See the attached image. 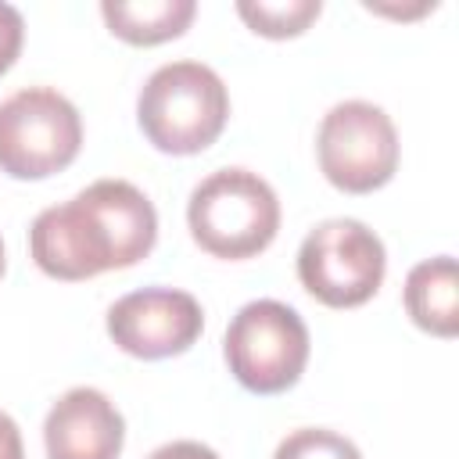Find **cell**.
Returning <instances> with one entry per match:
<instances>
[{
    "label": "cell",
    "instance_id": "4",
    "mask_svg": "<svg viewBox=\"0 0 459 459\" xmlns=\"http://www.w3.org/2000/svg\"><path fill=\"white\" fill-rule=\"evenodd\" d=\"M308 348L305 319L276 298L247 301L222 337L226 366L251 394H280L294 387L308 366Z\"/></svg>",
    "mask_w": 459,
    "mask_h": 459
},
{
    "label": "cell",
    "instance_id": "5",
    "mask_svg": "<svg viewBox=\"0 0 459 459\" xmlns=\"http://www.w3.org/2000/svg\"><path fill=\"white\" fill-rule=\"evenodd\" d=\"M82 147L75 104L50 90L29 86L0 104V172L11 179H47L68 169Z\"/></svg>",
    "mask_w": 459,
    "mask_h": 459
},
{
    "label": "cell",
    "instance_id": "3",
    "mask_svg": "<svg viewBox=\"0 0 459 459\" xmlns=\"http://www.w3.org/2000/svg\"><path fill=\"white\" fill-rule=\"evenodd\" d=\"M186 226L201 251L240 262L262 255L280 230L276 190L247 169H219L186 201Z\"/></svg>",
    "mask_w": 459,
    "mask_h": 459
},
{
    "label": "cell",
    "instance_id": "13",
    "mask_svg": "<svg viewBox=\"0 0 459 459\" xmlns=\"http://www.w3.org/2000/svg\"><path fill=\"white\" fill-rule=\"evenodd\" d=\"M273 459H362V452L355 448V441H348L337 430L326 427H301L294 434H287Z\"/></svg>",
    "mask_w": 459,
    "mask_h": 459
},
{
    "label": "cell",
    "instance_id": "2",
    "mask_svg": "<svg viewBox=\"0 0 459 459\" xmlns=\"http://www.w3.org/2000/svg\"><path fill=\"white\" fill-rule=\"evenodd\" d=\"M230 118V93L215 68L172 61L151 72L136 97V122L161 154H201Z\"/></svg>",
    "mask_w": 459,
    "mask_h": 459
},
{
    "label": "cell",
    "instance_id": "11",
    "mask_svg": "<svg viewBox=\"0 0 459 459\" xmlns=\"http://www.w3.org/2000/svg\"><path fill=\"white\" fill-rule=\"evenodd\" d=\"M194 14H197L194 0H104L100 4V18L108 22L111 36L133 47H154L183 36Z\"/></svg>",
    "mask_w": 459,
    "mask_h": 459
},
{
    "label": "cell",
    "instance_id": "17",
    "mask_svg": "<svg viewBox=\"0 0 459 459\" xmlns=\"http://www.w3.org/2000/svg\"><path fill=\"white\" fill-rule=\"evenodd\" d=\"M4 269H7V258H4V240H0V276H4Z\"/></svg>",
    "mask_w": 459,
    "mask_h": 459
},
{
    "label": "cell",
    "instance_id": "10",
    "mask_svg": "<svg viewBox=\"0 0 459 459\" xmlns=\"http://www.w3.org/2000/svg\"><path fill=\"white\" fill-rule=\"evenodd\" d=\"M405 312L409 319L434 333V337H455L459 333V269L452 255L423 258L405 276Z\"/></svg>",
    "mask_w": 459,
    "mask_h": 459
},
{
    "label": "cell",
    "instance_id": "7",
    "mask_svg": "<svg viewBox=\"0 0 459 459\" xmlns=\"http://www.w3.org/2000/svg\"><path fill=\"white\" fill-rule=\"evenodd\" d=\"M316 158L326 183L344 194H373L398 172V129L369 100L333 104L316 133Z\"/></svg>",
    "mask_w": 459,
    "mask_h": 459
},
{
    "label": "cell",
    "instance_id": "16",
    "mask_svg": "<svg viewBox=\"0 0 459 459\" xmlns=\"http://www.w3.org/2000/svg\"><path fill=\"white\" fill-rule=\"evenodd\" d=\"M0 459H25L22 430H18V423L4 409H0Z\"/></svg>",
    "mask_w": 459,
    "mask_h": 459
},
{
    "label": "cell",
    "instance_id": "6",
    "mask_svg": "<svg viewBox=\"0 0 459 459\" xmlns=\"http://www.w3.org/2000/svg\"><path fill=\"white\" fill-rule=\"evenodd\" d=\"M387 273L384 240L359 219H326L298 247V280L326 308L366 305Z\"/></svg>",
    "mask_w": 459,
    "mask_h": 459
},
{
    "label": "cell",
    "instance_id": "14",
    "mask_svg": "<svg viewBox=\"0 0 459 459\" xmlns=\"http://www.w3.org/2000/svg\"><path fill=\"white\" fill-rule=\"evenodd\" d=\"M22 39H25L22 11L0 0V75L18 61V54H22Z\"/></svg>",
    "mask_w": 459,
    "mask_h": 459
},
{
    "label": "cell",
    "instance_id": "12",
    "mask_svg": "<svg viewBox=\"0 0 459 459\" xmlns=\"http://www.w3.org/2000/svg\"><path fill=\"white\" fill-rule=\"evenodd\" d=\"M237 14L251 32L265 39H290V36H301L323 14V4L319 0H240Z\"/></svg>",
    "mask_w": 459,
    "mask_h": 459
},
{
    "label": "cell",
    "instance_id": "9",
    "mask_svg": "<svg viewBox=\"0 0 459 459\" xmlns=\"http://www.w3.org/2000/svg\"><path fill=\"white\" fill-rule=\"evenodd\" d=\"M47 459H118L126 445V420L97 387L65 391L43 423Z\"/></svg>",
    "mask_w": 459,
    "mask_h": 459
},
{
    "label": "cell",
    "instance_id": "8",
    "mask_svg": "<svg viewBox=\"0 0 459 459\" xmlns=\"http://www.w3.org/2000/svg\"><path fill=\"white\" fill-rule=\"evenodd\" d=\"M204 330V312L194 294L176 287H143L122 294L108 308V337L133 359H172L194 348Z\"/></svg>",
    "mask_w": 459,
    "mask_h": 459
},
{
    "label": "cell",
    "instance_id": "1",
    "mask_svg": "<svg viewBox=\"0 0 459 459\" xmlns=\"http://www.w3.org/2000/svg\"><path fill=\"white\" fill-rule=\"evenodd\" d=\"M158 212L129 179H97L72 201L43 208L29 230L32 262L54 280H90L151 255Z\"/></svg>",
    "mask_w": 459,
    "mask_h": 459
},
{
    "label": "cell",
    "instance_id": "15",
    "mask_svg": "<svg viewBox=\"0 0 459 459\" xmlns=\"http://www.w3.org/2000/svg\"><path fill=\"white\" fill-rule=\"evenodd\" d=\"M147 459H219V452L201 441H169V445L154 448Z\"/></svg>",
    "mask_w": 459,
    "mask_h": 459
}]
</instances>
